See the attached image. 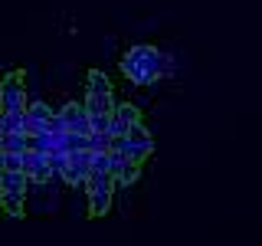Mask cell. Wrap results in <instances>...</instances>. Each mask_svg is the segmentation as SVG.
Segmentation results:
<instances>
[{"mask_svg": "<svg viewBox=\"0 0 262 246\" xmlns=\"http://www.w3.org/2000/svg\"><path fill=\"white\" fill-rule=\"evenodd\" d=\"M121 72L138 86H151L170 72V56L161 53L158 46H131L121 56Z\"/></svg>", "mask_w": 262, "mask_h": 246, "instance_id": "obj_2", "label": "cell"}, {"mask_svg": "<svg viewBox=\"0 0 262 246\" xmlns=\"http://www.w3.org/2000/svg\"><path fill=\"white\" fill-rule=\"evenodd\" d=\"M147 154L144 118L115 98L102 72L59 109L33 98L16 72L0 86V200L10 213H23L30 194L46 187L79 191L92 213H105Z\"/></svg>", "mask_w": 262, "mask_h": 246, "instance_id": "obj_1", "label": "cell"}]
</instances>
